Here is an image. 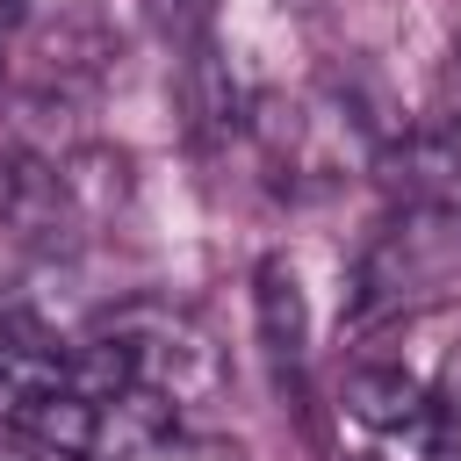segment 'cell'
I'll return each mask as SVG.
<instances>
[{"label": "cell", "mask_w": 461, "mask_h": 461, "mask_svg": "<svg viewBox=\"0 0 461 461\" xmlns=\"http://www.w3.org/2000/svg\"><path fill=\"white\" fill-rule=\"evenodd\" d=\"M339 403H346V418H360L367 432H418V425L432 418V389H425L403 360H360V367H346Z\"/></svg>", "instance_id": "cell-4"}, {"label": "cell", "mask_w": 461, "mask_h": 461, "mask_svg": "<svg viewBox=\"0 0 461 461\" xmlns=\"http://www.w3.org/2000/svg\"><path fill=\"white\" fill-rule=\"evenodd\" d=\"M108 339L130 353V375L144 389L173 396V403H194V396H209L223 382L216 346L173 310H122V317H108Z\"/></svg>", "instance_id": "cell-2"}, {"label": "cell", "mask_w": 461, "mask_h": 461, "mask_svg": "<svg viewBox=\"0 0 461 461\" xmlns=\"http://www.w3.org/2000/svg\"><path fill=\"white\" fill-rule=\"evenodd\" d=\"M403 158H411L418 180H432V187H454V180H461V65L439 79L432 115H425V130L403 144Z\"/></svg>", "instance_id": "cell-7"}, {"label": "cell", "mask_w": 461, "mask_h": 461, "mask_svg": "<svg viewBox=\"0 0 461 461\" xmlns=\"http://www.w3.org/2000/svg\"><path fill=\"white\" fill-rule=\"evenodd\" d=\"M252 310H259V346L281 375H303V353H310V303H303V281L288 259H259L252 274Z\"/></svg>", "instance_id": "cell-5"}, {"label": "cell", "mask_w": 461, "mask_h": 461, "mask_svg": "<svg viewBox=\"0 0 461 461\" xmlns=\"http://www.w3.org/2000/svg\"><path fill=\"white\" fill-rule=\"evenodd\" d=\"M86 425H94V403L79 389H50V396H14V432L58 461H79L86 454Z\"/></svg>", "instance_id": "cell-6"}, {"label": "cell", "mask_w": 461, "mask_h": 461, "mask_svg": "<svg viewBox=\"0 0 461 461\" xmlns=\"http://www.w3.org/2000/svg\"><path fill=\"white\" fill-rule=\"evenodd\" d=\"M454 274H461V202H425L396 230L375 238V252L360 267V303L439 295Z\"/></svg>", "instance_id": "cell-1"}, {"label": "cell", "mask_w": 461, "mask_h": 461, "mask_svg": "<svg viewBox=\"0 0 461 461\" xmlns=\"http://www.w3.org/2000/svg\"><path fill=\"white\" fill-rule=\"evenodd\" d=\"M173 439H180V403L158 396V389H144V382H122L115 396L94 403L79 461H158Z\"/></svg>", "instance_id": "cell-3"}, {"label": "cell", "mask_w": 461, "mask_h": 461, "mask_svg": "<svg viewBox=\"0 0 461 461\" xmlns=\"http://www.w3.org/2000/svg\"><path fill=\"white\" fill-rule=\"evenodd\" d=\"M0 461H58V454H43V447H0Z\"/></svg>", "instance_id": "cell-8"}]
</instances>
